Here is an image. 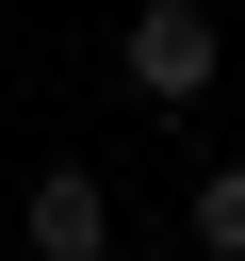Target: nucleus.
Masks as SVG:
<instances>
[{
	"instance_id": "obj_1",
	"label": "nucleus",
	"mask_w": 245,
	"mask_h": 261,
	"mask_svg": "<svg viewBox=\"0 0 245 261\" xmlns=\"http://www.w3.org/2000/svg\"><path fill=\"white\" fill-rule=\"evenodd\" d=\"M114 65H131V98H196L212 65H229V33H212V0H131V33H114Z\"/></svg>"
},
{
	"instance_id": "obj_2",
	"label": "nucleus",
	"mask_w": 245,
	"mask_h": 261,
	"mask_svg": "<svg viewBox=\"0 0 245 261\" xmlns=\"http://www.w3.org/2000/svg\"><path fill=\"white\" fill-rule=\"evenodd\" d=\"M16 228H33V261H114V196L65 163V179H33L16 196Z\"/></svg>"
},
{
	"instance_id": "obj_3",
	"label": "nucleus",
	"mask_w": 245,
	"mask_h": 261,
	"mask_svg": "<svg viewBox=\"0 0 245 261\" xmlns=\"http://www.w3.org/2000/svg\"><path fill=\"white\" fill-rule=\"evenodd\" d=\"M196 245H212V261H245V163H212V179H196Z\"/></svg>"
}]
</instances>
